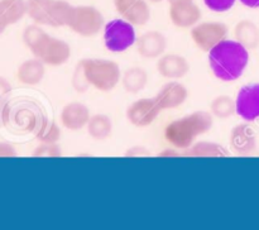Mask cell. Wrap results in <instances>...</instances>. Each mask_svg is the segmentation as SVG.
Wrapping results in <instances>:
<instances>
[{
  "instance_id": "obj_1",
  "label": "cell",
  "mask_w": 259,
  "mask_h": 230,
  "mask_svg": "<svg viewBox=\"0 0 259 230\" xmlns=\"http://www.w3.org/2000/svg\"><path fill=\"white\" fill-rule=\"evenodd\" d=\"M249 62V53L238 40L224 39L209 52V65L215 77L230 82L243 75Z\"/></svg>"
},
{
  "instance_id": "obj_2",
  "label": "cell",
  "mask_w": 259,
  "mask_h": 230,
  "mask_svg": "<svg viewBox=\"0 0 259 230\" xmlns=\"http://www.w3.org/2000/svg\"><path fill=\"white\" fill-rule=\"evenodd\" d=\"M212 114L199 110L181 119L171 121L164 129L167 143L176 149H189L200 134H205L211 129Z\"/></svg>"
},
{
  "instance_id": "obj_3",
  "label": "cell",
  "mask_w": 259,
  "mask_h": 230,
  "mask_svg": "<svg viewBox=\"0 0 259 230\" xmlns=\"http://www.w3.org/2000/svg\"><path fill=\"white\" fill-rule=\"evenodd\" d=\"M89 85L103 93L116 87L121 78V71L118 63L104 58H83L78 61Z\"/></svg>"
},
{
  "instance_id": "obj_4",
  "label": "cell",
  "mask_w": 259,
  "mask_h": 230,
  "mask_svg": "<svg viewBox=\"0 0 259 230\" xmlns=\"http://www.w3.org/2000/svg\"><path fill=\"white\" fill-rule=\"evenodd\" d=\"M68 27L81 37H95L105 27V19L98 8L93 5H78L73 7Z\"/></svg>"
},
{
  "instance_id": "obj_5",
  "label": "cell",
  "mask_w": 259,
  "mask_h": 230,
  "mask_svg": "<svg viewBox=\"0 0 259 230\" xmlns=\"http://www.w3.org/2000/svg\"><path fill=\"white\" fill-rule=\"evenodd\" d=\"M30 52L34 57L39 58L45 65L51 67L62 66L70 60L71 47L66 40L55 38L46 33L42 39Z\"/></svg>"
},
{
  "instance_id": "obj_6",
  "label": "cell",
  "mask_w": 259,
  "mask_h": 230,
  "mask_svg": "<svg viewBox=\"0 0 259 230\" xmlns=\"http://www.w3.org/2000/svg\"><path fill=\"white\" fill-rule=\"evenodd\" d=\"M137 35L134 25L121 19H113L105 23L104 42L110 52H124L136 43Z\"/></svg>"
},
{
  "instance_id": "obj_7",
  "label": "cell",
  "mask_w": 259,
  "mask_h": 230,
  "mask_svg": "<svg viewBox=\"0 0 259 230\" xmlns=\"http://www.w3.org/2000/svg\"><path fill=\"white\" fill-rule=\"evenodd\" d=\"M228 27L222 22L197 23L191 29V38L196 47L204 52H210L212 48L227 38Z\"/></svg>"
},
{
  "instance_id": "obj_8",
  "label": "cell",
  "mask_w": 259,
  "mask_h": 230,
  "mask_svg": "<svg viewBox=\"0 0 259 230\" xmlns=\"http://www.w3.org/2000/svg\"><path fill=\"white\" fill-rule=\"evenodd\" d=\"M168 15L175 27L187 29L200 23L202 13L194 0H169Z\"/></svg>"
},
{
  "instance_id": "obj_9",
  "label": "cell",
  "mask_w": 259,
  "mask_h": 230,
  "mask_svg": "<svg viewBox=\"0 0 259 230\" xmlns=\"http://www.w3.org/2000/svg\"><path fill=\"white\" fill-rule=\"evenodd\" d=\"M161 111L162 109L159 108L156 99L143 98L138 99L128 106L126 118L132 125L137 128H146L156 120Z\"/></svg>"
},
{
  "instance_id": "obj_10",
  "label": "cell",
  "mask_w": 259,
  "mask_h": 230,
  "mask_svg": "<svg viewBox=\"0 0 259 230\" xmlns=\"http://www.w3.org/2000/svg\"><path fill=\"white\" fill-rule=\"evenodd\" d=\"M115 10L134 27L146 25L151 19V8L147 0H113Z\"/></svg>"
},
{
  "instance_id": "obj_11",
  "label": "cell",
  "mask_w": 259,
  "mask_h": 230,
  "mask_svg": "<svg viewBox=\"0 0 259 230\" xmlns=\"http://www.w3.org/2000/svg\"><path fill=\"white\" fill-rule=\"evenodd\" d=\"M237 114L247 121L257 120L259 118V83L244 86L238 93L235 99Z\"/></svg>"
},
{
  "instance_id": "obj_12",
  "label": "cell",
  "mask_w": 259,
  "mask_h": 230,
  "mask_svg": "<svg viewBox=\"0 0 259 230\" xmlns=\"http://www.w3.org/2000/svg\"><path fill=\"white\" fill-rule=\"evenodd\" d=\"M190 63L184 56L177 53L162 55L157 61V71L168 80H180L190 72Z\"/></svg>"
},
{
  "instance_id": "obj_13",
  "label": "cell",
  "mask_w": 259,
  "mask_h": 230,
  "mask_svg": "<svg viewBox=\"0 0 259 230\" xmlns=\"http://www.w3.org/2000/svg\"><path fill=\"white\" fill-rule=\"evenodd\" d=\"M167 48V39L163 33L158 30H148L144 32L137 39V50L141 57L147 60H154L164 55Z\"/></svg>"
},
{
  "instance_id": "obj_14",
  "label": "cell",
  "mask_w": 259,
  "mask_h": 230,
  "mask_svg": "<svg viewBox=\"0 0 259 230\" xmlns=\"http://www.w3.org/2000/svg\"><path fill=\"white\" fill-rule=\"evenodd\" d=\"M189 98V91L186 86L177 81H169L164 83L163 87L156 95V100L162 110L177 109Z\"/></svg>"
},
{
  "instance_id": "obj_15",
  "label": "cell",
  "mask_w": 259,
  "mask_h": 230,
  "mask_svg": "<svg viewBox=\"0 0 259 230\" xmlns=\"http://www.w3.org/2000/svg\"><path fill=\"white\" fill-rule=\"evenodd\" d=\"M90 110L80 101L68 103L61 111V123L68 130H80L88 125L90 120Z\"/></svg>"
},
{
  "instance_id": "obj_16",
  "label": "cell",
  "mask_w": 259,
  "mask_h": 230,
  "mask_svg": "<svg viewBox=\"0 0 259 230\" xmlns=\"http://www.w3.org/2000/svg\"><path fill=\"white\" fill-rule=\"evenodd\" d=\"M230 148L239 156L252 153L255 149V131L248 124H238L230 131Z\"/></svg>"
},
{
  "instance_id": "obj_17",
  "label": "cell",
  "mask_w": 259,
  "mask_h": 230,
  "mask_svg": "<svg viewBox=\"0 0 259 230\" xmlns=\"http://www.w3.org/2000/svg\"><path fill=\"white\" fill-rule=\"evenodd\" d=\"M38 115L39 114L34 109L30 108V106L29 108L28 106H20L18 109H12L9 106L8 108L5 124H8V121H13L15 128L20 129L23 131L37 130L38 126L42 123V120L38 118Z\"/></svg>"
},
{
  "instance_id": "obj_18",
  "label": "cell",
  "mask_w": 259,
  "mask_h": 230,
  "mask_svg": "<svg viewBox=\"0 0 259 230\" xmlns=\"http://www.w3.org/2000/svg\"><path fill=\"white\" fill-rule=\"evenodd\" d=\"M45 75L46 65L37 57L22 62L17 70L18 81L28 86L38 85L45 78Z\"/></svg>"
},
{
  "instance_id": "obj_19",
  "label": "cell",
  "mask_w": 259,
  "mask_h": 230,
  "mask_svg": "<svg viewBox=\"0 0 259 230\" xmlns=\"http://www.w3.org/2000/svg\"><path fill=\"white\" fill-rule=\"evenodd\" d=\"M235 40L244 45L247 50H254L259 44V28L249 19H243L234 28Z\"/></svg>"
},
{
  "instance_id": "obj_20",
  "label": "cell",
  "mask_w": 259,
  "mask_h": 230,
  "mask_svg": "<svg viewBox=\"0 0 259 230\" xmlns=\"http://www.w3.org/2000/svg\"><path fill=\"white\" fill-rule=\"evenodd\" d=\"M148 83V73L144 68L134 66L121 73V85L129 94H138L146 88Z\"/></svg>"
},
{
  "instance_id": "obj_21",
  "label": "cell",
  "mask_w": 259,
  "mask_h": 230,
  "mask_svg": "<svg viewBox=\"0 0 259 230\" xmlns=\"http://www.w3.org/2000/svg\"><path fill=\"white\" fill-rule=\"evenodd\" d=\"M27 13V0H0V14L8 27L22 20Z\"/></svg>"
},
{
  "instance_id": "obj_22",
  "label": "cell",
  "mask_w": 259,
  "mask_h": 230,
  "mask_svg": "<svg viewBox=\"0 0 259 230\" xmlns=\"http://www.w3.org/2000/svg\"><path fill=\"white\" fill-rule=\"evenodd\" d=\"M73 7L66 0H52L50 8V18L48 25L53 28L68 27L71 17H72Z\"/></svg>"
},
{
  "instance_id": "obj_23",
  "label": "cell",
  "mask_w": 259,
  "mask_h": 230,
  "mask_svg": "<svg viewBox=\"0 0 259 230\" xmlns=\"http://www.w3.org/2000/svg\"><path fill=\"white\" fill-rule=\"evenodd\" d=\"M89 134L95 141H106L113 133V121L105 114H95L90 118L88 125Z\"/></svg>"
},
{
  "instance_id": "obj_24",
  "label": "cell",
  "mask_w": 259,
  "mask_h": 230,
  "mask_svg": "<svg viewBox=\"0 0 259 230\" xmlns=\"http://www.w3.org/2000/svg\"><path fill=\"white\" fill-rule=\"evenodd\" d=\"M192 157H227L228 151L215 142L201 141L194 143L186 152Z\"/></svg>"
},
{
  "instance_id": "obj_25",
  "label": "cell",
  "mask_w": 259,
  "mask_h": 230,
  "mask_svg": "<svg viewBox=\"0 0 259 230\" xmlns=\"http://www.w3.org/2000/svg\"><path fill=\"white\" fill-rule=\"evenodd\" d=\"M210 113L218 119H229L237 113L235 100L228 95H219L210 104Z\"/></svg>"
},
{
  "instance_id": "obj_26",
  "label": "cell",
  "mask_w": 259,
  "mask_h": 230,
  "mask_svg": "<svg viewBox=\"0 0 259 230\" xmlns=\"http://www.w3.org/2000/svg\"><path fill=\"white\" fill-rule=\"evenodd\" d=\"M51 3H52V0H27V15L35 24L48 25Z\"/></svg>"
},
{
  "instance_id": "obj_27",
  "label": "cell",
  "mask_w": 259,
  "mask_h": 230,
  "mask_svg": "<svg viewBox=\"0 0 259 230\" xmlns=\"http://www.w3.org/2000/svg\"><path fill=\"white\" fill-rule=\"evenodd\" d=\"M37 139L40 143H57L61 139V129L53 120L43 119L37 129Z\"/></svg>"
},
{
  "instance_id": "obj_28",
  "label": "cell",
  "mask_w": 259,
  "mask_h": 230,
  "mask_svg": "<svg viewBox=\"0 0 259 230\" xmlns=\"http://www.w3.org/2000/svg\"><path fill=\"white\" fill-rule=\"evenodd\" d=\"M62 152L57 143H40L33 152L34 157H61Z\"/></svg>"
},
{
  "instance_id": "obj_29",
  "label": "cell",
  "mask_w": 259,
  "mask_h": 230,
  "mask_svg": "<svg viewBox=\"0 0 259 230\" xmlns=\"http://www.w3.org/2000/svg\"><path fill=\"white\" fill-rule=\"evenodd\" d=\"M237 0H204L207 9L212 10L215 13H224L232 9L234 7Z\"/></svg>"
},
{
  "instance_id": "obj_30",
  "label": "cell",
  "mask_w": 259,
  "mask_h": 230,
  "mask_svg": "<svg viewBox=\"0 0 259 230\" xmlns=\"http://www.w3.org/2000/svg\"><path fill=\"white\" fill-rule=\"evenodd\" d=\"M72 86L76 91H78V93H83V91L88 90V87L90 86L89 85L88 81H86V77H85V75H83L82 68H81L80 63H77L75 71H73Z\"/></svg>"
},
{
  "instance_id": "obj_31",
  "label": "cell",
  "mask_w": 259,
  "mask_h": 230,
  "mask_svg": "<svg viewBox=\"0 0 259 230\" xmlns=\"http://www.w3.org/2000/svg\"><path fill=\"white\" fill-rule=\"evenodd\" d=\"M17 151L14 147L7 142H0V157H15Z\"/></svg>"
},
{
  "instance_id": "obj_32",
  "label": "cell",
  "mask_w": 259,
  "mask_h": 230,
  "mask_svg": "<svg viewBox=\"0 0 259 230\" xmlns=\"http://www.w3.org/2000/svg\"><path fill=\"white\" fill-rule=\"evenodd\" d=\"M12 93V85L7 78L0 76V99H4L5 96Z\"/></svg>"
},
{
  "instance_id": "obj_33",
  "label": "cell",
  "mask_w": 259,
  "mask_h": 230,
  "mask_svg": "<svg viewBox=\"0 0 259 230\" xmlns=\"http://www.w3.org/2000/svg\"><path fill=\"white\" fill-rule=\"evenodd\" d=\"M126 157H139V156H148V151H147L146 148H143V147H139V146H136L133 147L132 149H129L128 152H126L125 154Z\"/></svg>"
},
{
  "instance_id": "obj_34",
  "label": "cell",
  "mask_w": 259,
  "mask_h": 230,
  "mask_svg": "<svg viewBox=\"0 0 259 230\" xmlns=\"http://www.w3.org/2000/svg\"><path fill=\"white\" fill-rule=\"evenodd\" d=\"M8 108H9V104H8L4 99H0V124H4V125L5 120H7Z\"/></svg>"
},
{
  "instance_id": "obj_35",
  "label": "cell",
  "mask_w": 259,
  "mask_h": 230,
  "mask_svg": "<svg viewBox=\"0 0 259 230\" xmlns=\"http://www.w3.org/2000/svg\"><path fill=\"white\" fill-rule=\"evenodd\" d=\"M244 7L250 8V9H257L259 8V0H239Z\"/></svg>"
},
{
  "instance_id": "obj_36",
  "label": "cell",
  "mask_w": 259,
  "mask_h": 230,
  "mask_svg": "<svg viewBox=\"0 0 259 230\" xmlns=\"http://www.w3.org/2000/svg\"><path fill=\"white\" fill-rule=\"evenodd\" d=\"M179 156H181V154H180L177 151H175V149H166V151L161 152V153L158 154V157H179Z\"/></svg>"
},
{
  "instance_id": "obj_37",
  "label": "cell",
  "mask_w": 259,
  "mask_h": 230,
  "mask_svg": "<svg viewBox=\"0 0 259 230\" xmlns=\"http://www.w3.org/2000/svg\"><path fill=\"white\" fill-rule=\"evenodd\" d=\"M7 23L4 22V19H3V17H2V14H0V35L3 34V33H4V30L7 29Z\"/></svg>"
},
{
  "instance_id": "obj_38",
  "label": "cell",
  "mask_w": 259,
  "mask_h": 230,
  "mask_svg": "<svg viewBox=\"0 0 259 230\" xmlns=\"http://www.w3.org/2000/svg\"><path fill=\"white\" fill-rule=\"evenodd\" d=\"M147 2H148L149 4H158V3H162L163 0H147Z\"/></svg>"
}]
</instances>
